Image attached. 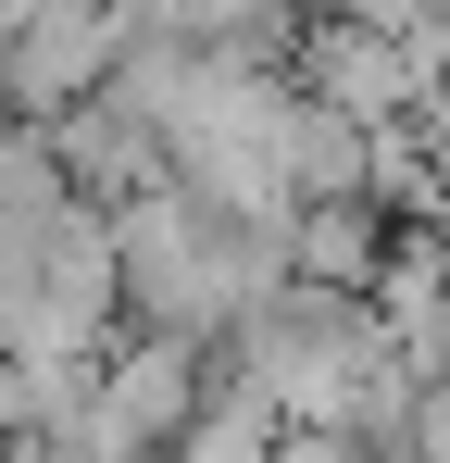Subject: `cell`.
I'll use <instances>...</instances> for the list:
<instances>
[{"mask_svg":"<svg viewBox=\"0 0 450 463\" xmlns=\"http://www.w3.org/2000/svg\"><path fill=\"white\" fill-rule=\"evenodd\" d=\"M250 376L288 401V426H351L363 388L400 364V326L375 313V288H325V276H288L276 301L225 338Z\"/></svg>","mask_w":450,"mask_h":463,"instance_id":"cell-1","label":"cell"},{"mask_svg":"<svg viewBox=\"0 0 450 463\" xmlns=\"http://www.w3.org/2000/svg\"><path fill=\"white\" fill-rule=\"evenodd\" d=\"M113 250H126V326H175V338H213V351L250 326V288L225 276L213 201L188 175H163L150 201H126L113 213Z\"/></svg>","mask_w":450,"mask_h":463,"instance_id":"cell-2","label":"cell"},{"mask_svg":"<svg viewBox=\"0 0 450 463\" xmlns=\"http://www.w3.org/2000/svg\"><path fill=\"white\" fill-rule=\"evenodd\" d=\"M201 413H213V338L126 326V338L100 351V401H88V426H100V439H126L138 463H188Z\"/></svg>","mask_w":450,"mask_h":463,"instance_id":"cell-3","label":"cell"},{"mask_svg":"<svg viewBox=\"0 0 450 463\" xmlns=\"http://www.w3.org/2000/svg\"><path fill=\"white\" fill-rule=\"evenodd\" d=\"M113 63H126V0H51L25 38H0L13 113H75L88 88H113Z\"/></svg>","mask_w":450,"mask_h":463,"instance_id":"cell-4","label":"cell"},{"mask_svg":"<svg viewBox=\"0 0 450 463\" xmlns=\"http://www.w3.org/2000/svg\"><path fill=\"white\" fill-rule=\"evenodd\" d=\"M51 138H63V175L75 201H100V213H126V201H150L163 175H175V138L150 126L126 88H88L75 113H51Z\"/></svg>","mask_w":450,"mask_h":463,"instance_id":"cell-5","label":"cell"},{"mask_svg":"<svg viewBox=\"0 0 450 463\" xmlns=\"http://www.w3.org/2000/svg\"><path fill=\"white\" fill-rule=\"evenodd\" d=\"M388 250H400V201H388V188L300 201V276H325V288H375Z\"/></svg>","mask_w":450,"mask_h":463,"instance_id":"cell-6","label":"cell"},{"mask_svg":"<svg viewBox=\"0 0 450 463\" xmlns=\"http://www.w3.org/2000/svg\"><path fill=\"white\" fill-rule=\"evenodd\" d=\"M88 401H100V351H0V451L88 426Z\"/></svg>","mask_w":450,"mask_h":463,"instance_id":"cell-7","label":"cell"},{"mask_svg":"<svg viewBox=\"0 0 450 463\" xmlns=\"http://www.w3.org/2000/svg\"><path fill=\"white\" fill-rule=\"evenodd\" d=\"M201 38H213L225 63H276V76H300V38H313V0H175Z\"/></svg>","mask_w":450,"mask_h":463,"instance_id":"cell-8","label":"cell"},{"mask_svg":"<svg viewBox=\"0 0 450 463\" xmlns=\"http://www.w3.org/2000/svg\"><path fill=\"white\" fill-rule=\"evenodd\" d=\"M75 175H63V138H51V113H13L0 126V213L25 226V213H63Z\"/></svg>","mask_w":450,"mask_h":463,"instance_id":"cell-9","label":"cell"},{"mask_svg":"<svg viewBox=\"0 0 450 463\" xmlns=\"http://www.w3.org/2000/svg\"><path fill=\"white\" fill-rule=\"evenodd\" d=\"M276 463H388L363 439V426H288V439H276Z\"/></svg>","mask_w":450,"mask_h":463,"instance_id":"cell-10","label":"cell"},{"mask_svg":"<svg viewBox=\"0 0 450 463\" xmlns=\"http://www.w3.org/2000/svg\"><path fill=\"white\" fill-rule=\"evenodd\" d=\"M13 463H138L126 439H100V426H63V439H25Z\"/></svg>","mask_w":450,"mask_h":463,"instance_id":"cell-11","label":"cell"},{"mask_svg":"<svg viewBox=\"0 0 450 463\" xmlns=\"http://www.w3.org/2000/svg\"><path fill=\"white\" fill-rule=\"evenodd\" d=\"M426 376H450V326H438V364H426Z\"/></svg>","mask_w":450,"mask_h":463,"instance_id":"cell-12","label":"cell"},{"mask_svg":"<svg viewBox=\"0 0 450 463\" xmlns=\"http://www.w3.org/2000/svg\"><path fill=\"white\" fill-rule=\"evenodd\" d=\"M0 226H13V213H0Z\"/></svg>","mask_w":450,"mask_h":463,"instance_id":"cell-13","label":"cell"}]
</instances>
